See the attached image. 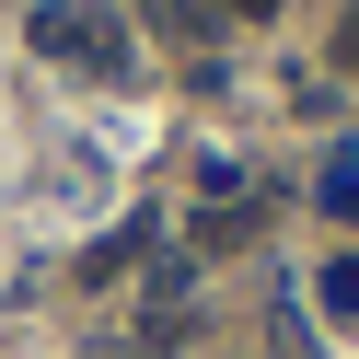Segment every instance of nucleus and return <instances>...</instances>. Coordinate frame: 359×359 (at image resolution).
I'll return each mask as SVG.
<instances>
[{"label": "nucleus", "instance_id": "obj_3", "mask_svg": "<svg viewBox=\"0 0 359 359\" xmlns=\"http://www.w3.org/2000/svg\"><path fill=\"white\" fill-rule=\"evenodd\" d=\"M336 58H348V70H359V24H348V35H336Z\"/></svg>", "mask_w": 359, "mask_h": 359}, {"label": "nucleus", "instance_id": "obj_2", "mask_svg": "<svg viewBox=\"0 0 359 359\" xmlns=\"http://www.w3.org/2000/svg\"><path fill=\"white\" fill-rule=\"evenodd\" d=\"M325 313L359 336V255H336V266H325Z\"/></svg>", "mask_w": 359, "mask_h": 359}, {"label": "nucleus", "instance_id": "obj_4", "mask_svg": "<svg viewBox=\"0 0 359 359\" xmlns=\"http://www.w3.org/2000/svg\"><path fill=\"white\" fill-rule=\"evenodd\" d=\"M243 12H278V0H243Z\"/></svg>", "mask_w": 359, "mask_h": 359}, {"label": "nucleus", "instance_id": "obj_1", "mask_svg": "<svg viewBox=\"0 0 359 359\" xmlns=\"http://www.w3.org/2000/svg\"><path fill=\"white\" fill-rule=\"evenodd\" d=\"M35 58H70V70H93V81H128L140 70V35L104 12V0H35Z\"/></svg>", "mask_w": 359, "mask_h": 359}]
</instances>
